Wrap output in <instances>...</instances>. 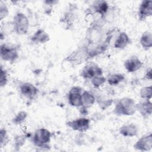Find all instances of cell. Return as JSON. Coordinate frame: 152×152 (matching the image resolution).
<instances>
[{
	"instance_id": "cell-1",
	"label": "cell",
	"mask_w": 152,
	"mask_h": 152,
	"mask_svg": "<svg viewBox=\"0 0 152 152\" xmlns=\"http://www.w3.org/2000/svg\"><path fill=\"white\" fill-rule=\"evenodd\" d=\"M137 112L135 100L129 97L121 98L116 103L113 113L117 116H132Z\"/></svg>"
},
{
	"instance_id": "cell-2",
	"label": "cell",
	"mask_w": 152,
	"mask_h": 152,
	"mask_svg": "<svg viewBox=\"0 0 152 152\" xmlns=\"http://www.w3.org/2000/svg\"><path fill=\"white\" fill-rule=\"evenodd\" d=\"M52 137V133L45 128L36 129L32 137L31 141L33 145L40 149L48 150L50 147L49 144Z\"/></svg>"
},
{
	"instance_id": "cell-3",
	"label": "cell",
	"mask_w": 152,
	"mask_h": 152,
	"mask_svg": "<svg viewBox=\"0 0 152 152\" xmlns=\"http://www.w3.org/2000/svg\"><path fill=\"white\" fill-rule=\"evenodd\" d=\"M14 31L18 35H26L27 34L30 23L27 15L22 12H17L13 17L12 21Z\"/></svg>"
},
{
	"instance_id": "cell-4",
	"label": "cell",
	"mask_w": 152,
	"mask_h": 152,
	"mask_svg": "<svg viewBox=\"0 0 152 152\" xmlns=\"http://www.w3.org/2000/svg\"><path fill=\"white\" fill-rule=\"evenodd\" d=\"M89 59L88 46L84 45L72 51L66 56L65 60L72 64L78 65L87 61Z\"/></svg>"
},
{
	"instance_id": "cell-5",
	"label": "cell",
	"mask_w": 152,
	"mask_h": 152,
	"mask_svg": "<svg viewBox=\"0 0 152 152\" xmlns=\"http://www.w3.org/2000/svg\"><path fill=\"white\" fill-rule=\"evenodd\" d=\"M0 56L1 59L5 62H14L19 58L18 48L12 44L1 43L0 46Z\"/></svg>"
},
{
	"instance_id": "cell-6",
	"label": "cell",
	"mask_w": 152,
	"mask_h": 152,
	"mask_svg": "<svg viewBox=\"0 0 152 152\" xmlns=\"http://www.w3.org/2000/svg\"><path fill=\"white\" fill-rule=\"evenodd\" d=\"M102 26L98 21H94L91 23L88 28L86 32V40L88 42V46L94 44H98L100 42L102 36Z\"/></svg>"
},
{
	"instance_id": "cell-7",
	"label": "cell",
	"mask_w": 152,
	"mask_h": 152,
	"mask_svg": "<svg viewBox=\"0 0 152 152\" xmlns=\"http://www.w3.org/2000/svg\"><path fill=\"white\" fill-rule=\"evenodd\" d=\"M100 75H103V69L97 64L92 62L86 65L80 73V76L82 78L89 80Z\"/></svg>"
},
{
	"instance_id": "cell-8",
	"label": "cell",
	"mask_w": 152,
	"mask_h": 152,
	"mask_svg": "<svg viewBox=\"0 0 152 152\" xmlns=\"http://www.w3.org/2000/svg\"><path fill=\"white\" fill-rule=\"evenodd\" d=\"M19 92L24 97L34 100L39 94V89L33 84L29 82H22L18 86Z\"/></svg>"
},
{
	"instance_id": "cell-9",
	"label": "cell",
	"mask_w": 152,
	"mask_h": 152,
	"mask_svg": "<svg viewBox=\"0 0 152 152\" xmlns=\"http://www.w3.org/2000/svg\"><path fill=\"white\" fill-rule=\"evenodd\" d=\"M66 125L74 131L79 132H84L88 131L90 128V120L86 117H80L68 121Z\"/></svg>"
},
{
	"instance_id": "cell-10",
	"label": "cell",
	"mask_w": 152,
	"mask_h": 152,
	"mask_svg": "<svg viewBox=\"0 0 152 152\" xmlns=\"http://www.w3.org/2000/svg\"><path fill=\"white\" fill-rule=\"evenodd\" d=\"M83 89L80 86H73L68 91L67 95L68 102L72 107H80L82 106L81 96Z\"/></svg>"
},
{
	"instance_id": "cell-11",
	"label": "cell",
	"mask_w": 152,
	"mask_h": 152,
	"mask_svg": "<svg viewBox=\"0 0 152 152\" xmlns=\"http://www.w3.org/2000/svg\"><path fill=\"white\" fill-rule=\"evenodd\" d=\"M135 150L139 151H149L152 148V134L150 132L140 138L133 145Z\"/></svg>"
},
{
	"instance_id": "cell-12",
	"label": "cell",
	"mask_w": 152,
	"mask_h": 152,
	"mask_svg": "<svg viewBox=\"0 0 152 152\" xmlns=\"http://www.w3.org/2000/svg\"><path fill=\"white\" fill-rule=\"evenodd\" d=\"M152 15V1L144 0L139 5L137 16L140 21H144Z\"/></svg>"
},
{
	"instance_id": "cell-13",
	"label": "cell",
	"mask_w": 152,
	"mask_h": 152,
	"mask_svg": "<svg viewBox=\"0 0 152 152\" xmlns=\"http://www.w3.org/2000/svg\"><path fill=\"white\" fill-rule=\"evenodd\" d=\"M143 66V62L140 59L135 56L127 58L124 62L125 70L129 73H133L140 70Z\"/></svg>"
},
{
	"instance_id": "cell-14",
	"label": "cell",
	"mask_w": 152,
	"mask_h": 152,
	"mask_svg": "<svg viewBox=\"0 0 152 152\" xmlns=\"http://www.w3.org/2000/svg\"><path fill=\"white\" fill-rule=\"evenodd\" d=\"M110 7L106 1H96L90 6V12L97 14L104 18L109 11Z\"/></svg>"
},
{
	"instance_id": "cell-15",
	"label": "cell",
	"mask_w": 152,
	"mask_h": 152,
	"mask_svg": "<svg viewBox=\"0 0 152 152\" xmlns=\"http://www.w3.org/2000/svg\"><path fill=\"white\" fill-rule=\"evenodd\" d=\"M30 40L33 44L42 45L50 40V36L43 28H39L30 37Z\"/></svg>"
},
{
	"instance_id": "cell-16",
	"label": "cell",
	"mask_w": 152,
	"mask_h": 152,
	"mask_svg": "<svg viewBox=\"0 0 152 152\" xmlns=\"http://www.w3.org/2000/svg\"><path fill=\"white\" fill-rule=\"evenodd\" d=\"M137 112L144 118L147 119L152 114V103L151 100H143L136 103Z\"/></svg>"
},
{
	"instance_id": "cell-17",
	"label": "cell",
	"mask_w": 152,
	"mask_h": 152,
	"mask_svg": "<svg viewBox=\"0 0 152 152\" xmlns=\"http://www.w3.org/2000/svg\"><path fill=\"white\" fill-rule=\"evenodd\" d=\"M119 133L124 137H134L138 133V127L134 123L126 124L119 128Z\"/></svg>"
},
{
	"instance_id": "cell-18",
	"label": "cell",
	"mask_w": 152,
	"mask_h": 152,
	"mask_svg": "<svg viewBox=\"0 0 152 152\" xmlns=\"http://www.w3.org/2000/svg\"><path fill=\"white\" fill-rule=\"evenodd\" d=\"M131 42V40L128 34L125 31H120L114 41L113 47L116 49H123Z\"/></svg>"
},
{
	"instance_id": "cell-19",
	"label": "cell",
	"mask_w": 152,
	"mask_h": 152,
	"mask_svg": "<svg viewBox=\"0 0 152 152\" xmlns=\"http://www.w3.org/2000/svg\"><path fill=\"white\" fill-rule=\"evenodd\" d=\"M82 107L88 109L91 107L96 102V97L93 93L88 90H83L81 96Z\"/></svg>"
},
{
	"instance_id": "cell-20",
	"label": "cell",
	"mask_w": 152,
	"mask_h": 152,
	"mask_svg": "<svg viewBox=\"0 0 152 152\" xmlns=\"http://www.w3.org/2000/svg\"><path fill=\"white\" fill-rule=\"evenodd\" d=\"M140 43L141 47L147 50L152 47V33L150 31L143 32L140 38Z\"/></svg>"
},
{
	"instance_id": "cell-21",
	"label": "cell",
	"mask_w": 152,
	"mask_h": 152,
	"mask_svg": "<svg viewBox=\"0 0 152 152\" xmlns=\"http://www.w3.org/2000/svg\"><path fill=\"white\" fill-rule=\"evenodd\" d=\"M106 78V83L111 86H116L125 80V77L121 73H112L108 75Z\"/></svg>"
},
{
	"instance_id": "cell-22",
	"label": "cell",
	"mask_w": 152,
	"mask_h": 152,
	"mask_svg": "<svg viewBox=\"0 0 152 152\" xmlns=\"http://www.w3.org/2000/svg\"><path fill=\"white\" fill-rule=\"evenodd\" d=\"M60 20L61 23L65 26L66 28H70L72 27L75 20V15L73 11L69 9V11H66Z\"/></svg>"
},
{
	"instance_id": "cell-23",
	"label": "cell",
	"mask_w": 152,
	"mask_h": 152,
	"mask_svg": "<svg viewBox=\"0 0 152 152\" xmlns=\"http://www.w3.org/2000/svg\"><path fill=\"white\" fill-rule=\"evenodd\" d=\"M28 117V113L25 110L19 111L12 119V122L14 125H20L23 124Z\"/></svg>"
},
{
	"instance_id": "cell-24",
	"label": "cell",
	"mask_w": 152,
	"mask_h": 152,
	"mask_svg": "<svg viewBox=\"0 0 152 152\" xmlns=\"http://www.w3.org/2000/svg\"><path fill=\"white\" fill-rule=\"evenodd\" d=\"M140 97L145 100H151L152 98V86L151 85L142 87L140 90Z\"/></svg>"
},
{
	"instance_id": "cell-25",
	"label": "cell",
	"mask_w": 152,
	"mask_h": 152,
	"mask_svg": "<svg viewBox=\"0 0 152 152\" xmlns=\"http://www.w3.org/2000/svg\"><path fill=\"white\" fill-rule=\"evenodd\" d=\"M91 84L95 88H99L106 83V78L104 75L97 76L90 80Z\"/></svg>"
},
{
	"instance_id": "cell-26",
	"label": "cell",
	"mask_w": 152,
	"mask_h": 152,
	"mask_svg": "<svg viewBox=\"0 0 152 152\" xmlns=\"http://www.w3.org/2000/svg\"><path fill=\"white\" fill-rule=\"evenodd\" d=\"M9 141L8 132L5 128H1L0 129V146L1 148L4 147Z\"/></svg>"
},
{
	"instance_id": "cell-27",
	"label": "cell",
	"mask_w": 152,
	"mask_h": 152,
	"mask_svg": "<svg viewBox=\"0 0 152 152\" xmlns=\"http://www.w3.org/2000/svg\"><path fill=\"white\" fill-rule=\"evenodd\" d=\"M8 82V75L7 71L1 65L0 69V86L1 87H5Z\"/></svg>"
},
{
	"instance_id": "cell-28",
	"label": "cell",
	"mask_w": 152,
	"mask_h": 152,
	"mask_svg": "<svg viewBox=\"0 0 152 152\" xmlns=\"http://www.w3.org/2000/svg\"><path fill=\"white\" fill-rule=\"evenodd\" d=\"M10 13L9 8L7 5L3 2L0 3V20L2 21L8 17Z\"/></svg>"
},
{
	"instance_id": "cell-29",
	"label": "cell",
	"mask_w": 152,
	"mask_h": 152,
	"mask_svg": "<svg viewBox=\"0 0 152 152\" xmlns=\"http://www.w3.org/2000/svg\"><path fill=\"white\" fill-rule=\"evenodd\" d=\"M27 137L24 135H17L14 138V147L17 148H21L25 143Z\"/></svg>"
},
{
	"instance_id": "cell-30",
	"label": "cell",
	"mask_w": 152,
	"mask_h": 152,
	"mask_svg": "<svg viewBox=\"0 0 152 152\" xmlns=\"http://www.w3.org/2000/svg\"><path fill=\"white\" fill-rule=\"evenodd\" d=\"M151 68H148L146 69L145 74H144V78L146 80L150 81H151L152 80V73H151Z\"/></svg>"
},
{
	"instance_id": "cell-31",
	"label": "cell",
	"mask_w": 152,
	"mask_h": 152,
	"mask_svg": "<svg viewBox=\"0 0 152 152\" xmlns=\"http://www.w3.org/2000/svg\"><path fill=\"white\" fill-rule=\"evenodd\" d=\"M43 2L46 5L52 7V6L55 5L56 4H57L58 1H45Z\"/></svg>"
}]
</instances>
